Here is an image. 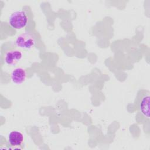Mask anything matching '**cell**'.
<instances>
[{"label": "cell", "mask_w": 150, "mask_h": 150, "mask_svg": "<svg viewBox=\"0 0 150 150\" xmlns=\"http://www.w3.org/2000/svg\"><path fill=\"white\" fill-rule=\"evenodd\" d=\"M36 43L35 36L29 32H25L19 35L15 40L16 46L22 49H30Z\"/></svg>", "instance_id": "cell-2"}, {"label": "cell", "mask_w": 150, "mask_h": 150, "mask_svg": "<svg viewBox=\"0 0 150 150\" xmlns=\"http://www.w3.org/2000/svg\"><path fill=\"white\" fill-rule=\"evenodd\" d=\"M23 57L22 53L18 49H12L7 52L5 55V63L11 66H15Z\"/></svg>", "instance_id": "cell-3"}, {"label": "cell", "mask_w": 150, "mask_h": 150, "mask_svg": "<svg viewBox=\"0 0 150 150\" xmlns=\"http://www.w3.org/2000/svg\"><path fill=\"white\" fill-rule=\"evenodd\" d=\"M27 77V73L25 69L19 67L13 69L11 73V80L16 84L24 83Z\"/></svg>", "instance_id": "cell-4"}, {"label": "cell", "mask_w": 150, "mask_h": 150, "mask_svg": "<svg viewBox=\"0 0 150 150\" xmlns=\"http://www.w3.org/2000/svg\"><path fill=\"white\" fill-rule=\"evenodd\" d=\"M149 95L144 94L139 100V109L141 113L145 117H149Z\"/></svg>", "instance_id": "cell-5"}, {"label": "cell", "mask_w": 150, "mask_h": 150, "mask_svg": "<svg viewBox=\"0 0 150 150\" xmlns=\"http://www.w3.org/2000/svg\"><path fill=\"white\" fill-rule=\"evenodd\" d=\"M23 135L19 131H13L8 135V141L12 146H19L23 141Z\"/></svg>", "instance_id": "cell-6"}, {"label": "cell", "mask_w": 150, "mask_h": 150, "mask_svg": "<svg viewBox=\"0 0 150 150\" xmlns=\"http://www.w3.org/2000/svg\"><path fill=\"white\" fill-rule=\"evenodd\" d=\"M28 21V16L23 11L14 12L9 18V25L15 29H21L26 26Z\"/></svg>", "instance_id": "cell-1"}]
</instances>
